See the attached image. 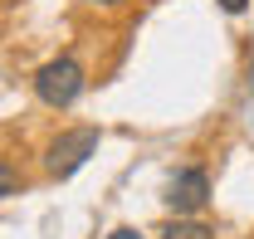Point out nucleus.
<instances>
[{"label": "nucleus", "mask_w": 254, "mask_h": 239, "mask_svg": "<svg viewBox=\"0 0 254 239\" xmlns=\"http://www.w3.org/2000/svg\"><path fill=\"white\" fill-rule=\"evenodd\" d=\"M83 63L78 59H49L39 73H34V98L39 103H49V108H68V103H78V93H83Z\"/></svg>", "instance_id": "nucleus-1"}, {"label": "nucleus", "mask_w": 254, "mask_h": 239, "mask_svg": "<svg viewBox=\"0 0 254 239\" xmlns=\"http://www.w3.org/2000/svg\"><path fill=\"white\" fill-rule=\"evenodd\" d=\"M98 151V127H73V132H59L54 142H49V151H44V171L49 176H73L88 156Z\"/></svg>", "instance_id": "nucleus-2"}, {"label": "nucleus", "mask_w": 254, "mask_h": 239, "mask_svg": "<svg viewBox=\"0 0 254 239\" xmlns=\"http://www.w3.org/2000/svg\"><path fill=\"white\" fill-rule=\"evenodd\" d=\"M210 200V176L200 166H186L166 180V210L171 215H195V210Z\"/></svg>", "instance_id": "nucleus-3"}, {"label": "nucleus", "mask_w": 254, "mask_h": 239, "mask_svg": "<svg viewBox=\"0 0 254 239\" xmlns=\"http://www.w3.org/2000/svg\"><path fill=\"white\" fill-rule=\"evenodd\" d=\"M161 239H215V230L200 225V220H181V215H176V220L161 230Z\"/></svg>", "instance_id": "nucleus-4"}, {"label": "nucleus", "mask_w": 254, "mask_h": 239, "mask_svg": "<svg viewBox=\"0 0 254 239\" xmlns=\"http://www.w3.org/2000/svg\"><path fill=\"white\" fill-rule=\"evenodd\" d=\"M108 239H147V235H142V230H132V225H123V230H113Z\"/></svg>", "instance_id": "nucleus-5"}, {"label": "nucleus", "mask_w": 254, "mask_h": 239, "mask_svg": "<svg viewBox=\"0 0 254 239\" xmlns=\"http://www.w3.org/2000/svg\"><path fill=\"white\" fill-rule=\"evenodd\" d=\"M245 5H250V0H220V10H225V15H240Z\"/></svg>", "instance_id": "nucleus-6"}, {"label": "nucleus", "mask_w": 254, "mask_h": 239, "mask_svg": "<svg viewBox=\"0 0 254 239\" xmlns=\"http://www.w3.org/2000/svg\"><path fill=\"white\" fill-rule=\"evenodd\" d=\"M93 5H123V0H93Z\"/></svg>", "instance_id": "nucleus-7"}]
</instances>
